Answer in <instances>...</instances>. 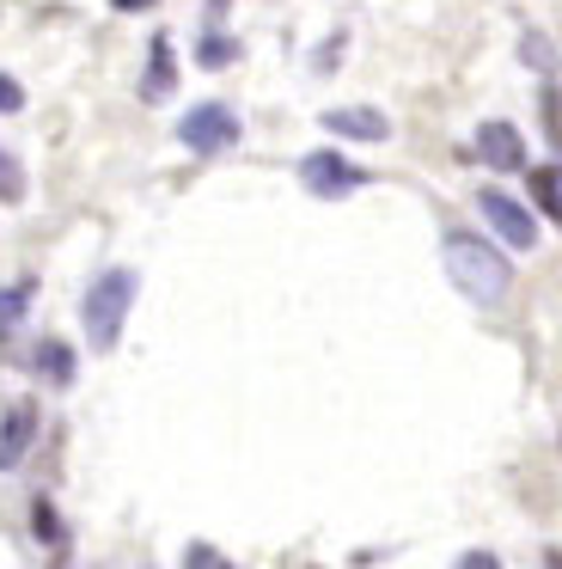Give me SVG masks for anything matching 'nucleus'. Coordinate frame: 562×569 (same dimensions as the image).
<instances>
[{"label": "nucleus", "instance_id": "obj_9", "mask_svg": "<svg viewBox=\"0 0 562 569\" xmlns=\"http://www.w3.org/2000/svg\"><path fill=\"white\" fill-rule=\"evenodd\" d=\"M171 92V38H153V50H147V74H141V99L159 104Z\"/></svg>", "mask_w": 562, "mask_h": 569}, {"label": "nucleus", "instance_id": "obj_17", "mask_svg": "<svg viewBox=\"0 0 562 569\" xmlns=\"http://www.w3.org/2000/svg\"><path fill=\"white\" fill-rule=\"evenodd\" d=\"M452 569H501V557H495V551H464Z\"/></svg>", "mask_w": 562, "mask_h": 569}, {"label": "nucleus", "instance_id": "obj_2", "mask_svg": "<svg viewBox=\"0 0 562 569\" xmlns=\"http://www.w3.org/2000/svg\"><path fill=\"white\" fill-rule=\"evenodd\" d=\"M134 295H141V276H134V270H104L80 295V325H86V343H92L98 356H104V349H117L122 319H129Z\"/></svg>", "mask_w": 562, "mask_h": 569}, {"label": "nucleus", "instance_id": "obj_1", "mask_svg": "<svg viewBox=\"0 0 562 569\" xmlns=\"http://www.w3.org/2000/svg\"><path fill=\"white\" fill-rule=\"evenodd\" d=\"M440 263H446L452 288H459L471 307H501L513 288V263L501 258L489 239L464 233V227H446V239H440Z\"/></svg>", "mask_w": 562, "mask_h": 569}, {"label": "nucleus", "instance_id": "obj_11", "mask_svg": "<svg viewBox=\"0 0 562 569\" xmlns=\"http://www.w3.org/2000/svg\"><path fill=\"white\" fill-rule=\"evenodd\" d=\"M37 300V282H12V288H0V337H12L19 331V319H24V307Z\"/></svg>", "mask_w": 562, "mask_h": 569}, {"label": "nucleus", "instance_id": "obj_4", "mask_svg": "<svg viewBox=\"0 0 562 569\" xmlns=\"http://www.w3.org/2000/svg\"><path fill=\"white\" fill-rule=\"evenodd\" d=\"M476 214H483L489 233L508 239L513 251H532L538 246V214L525 209L520 197H508V190H476Z\"/></svg>", "mask_w": 562, "mask_h": 569}, {"label": "nucleus", "instance_id": "obj_13", "mask_svg": "<svg viewBox=\"0 0 562 569\" xmlns=\"http://www.w3.org/2000/svg\"><path fill=\"white\" fill-rule=\"evenodd\" d=\"M232 56H239V43H232L227 31H208V38H202V50H195V62H202L208 74H220V68H227Z\"/></svg>", "mask_w": 562, "mask_h": 569}, {"label": "nucleus", "instance_id": "obj_14", "mask_svg": "<svg viewBox=\"0 0 562 569\" xmlns=\"http://www.w3.org/2000/svg\"><path fill=\"white\" fill-rule=\"evenodd\" d=\"M520 56H525V62H532V68H544V74H550V68H556V56H550V50H544V38H538V31H525V43H520Z\"/></svg>", "mask_w": 562, "mask_h": 569}, {"label": "nucleus", "instance_id": "obj_8", "mask_svg": "<svg viewBox=\"0 0 562 569\" xmlns=\"http://www.w3.org/2000/svg\"><path fill=\"white\" fill-rule=\"evenodd\" d=\"M318 123H324V136H337V141H385L391 136L385 117L361 111V104H337V111H324Z\"/></svg>", "mask_w": 562, "mask_h": 569}, {"label": "nucleus", "instance_id": "obj_15", "mask_svg": "<svg viewBox=\"0 0 562 569\" xmlns=\"http://www.w3.org/2000/svg\"><path fill=\"white\" fill-rule=\"evenodd\" d=\"M31 527H37V532H43V539H49V545H61V527H56V508H49V502H43V496H37V508H31Z\"/></svg>", "mask_w": 562, "mask_h": 569}, {"label": "nucleus", "instance_id": "obj_12", "mask_svg": "<svg viewBox=\"0 0 562 569\" xmlns=\"http://www.w3.org/2000/svg\"><path fill=\"white\" fill-rule=\"evenodd\" d=\"M532 197H538V209H544L550 221H562V172L538 166V172H532Z\"/></svg>", "mask_w": 562, "mask_h": 569}, {"label": "nucleus", "instance_id": "obj_19", "mask_svg": "<svg viewBox=\"0 0 562 569\" xmlns=\"http://www.w3.org/2000/svg\"><path fill=\"white\" fill-rule=\"evenodd\" d=\"M117 13H141V7H153V0H110Z\"/></svg>", "mask_w": 562, "mask_h": 569}, {"label": "nucleus", "instance_id": "obj_7", "mask_svg": "<svg viewBox=\"0 0 562 569\" xmlns=\"http://www.w3.org/2000/svg\"><path fill=\"white\" fill-rule=\"evenodd\" d=\"M476 160L495 166V172H525V141L513 123H483L476 129Z\"/></svg>", "mask_w": 562, "mask_h": 569}, {"label": "nucleus", "instance_id": "obj_10", "mask_svg": "<svg viewBox=\"0 0 562 569\" xmlns=\"http://www.w3.org/2000/svg\"><path fill=\"white\" fill-rule=\"evenodd\" d=\"M31 373H43L49 386H68V380H73V356H68V343L43 337V343H37V356H31Z\"/></svg>", "mask_w": 562, "mask_h": 569}, {"label": "nucleus", "instance_id": "obj_5", "mask_svg": "<svg viewBox=\"0 0 562 569\" xmlns=\"http://www.w3.org/2000/svg\"><path fill=\"white\" fill-rule=\"evenodd\" d=\"M300 184L312 190V197L330 202V197H354V190L367 184V172L354 160H342L337 148H318V153H305V160H300Z\"/></svg>", "mask_w": 562, "mask_h": 569}, {"label": "nucleus", "instance_id": "obj_16", "mask_svg": "<svg viewBox=\"0 0 562 569\" xmlns=\"http://www.w3.org/2000/svg\"><path fill=\"white\" fill-rule=\"evenodd\" d=\"M24 111V87L12 74H0V117H19Z\"/></svg>", "mask_w": 562, "mask_h": 569}, {"label": "nucleus", "instance_id": "obj_6", "mask_svg": "<svg viewBox=\"0 0 562 569\" xmlns=\"http://www.w3.org/2000/svg\"><path fill=\"white\" fill-rule=\"evenodd\" d=\"M37 441V398H19V405H7V417H0V471H12L24 453H31Z\"/></svg>", "mask_w": 562, "mask_h": 569}, {"label": "nucleus", "instance_id": "obj_3", "mask_svg": "<svg viewBox=\"0 0 562 569\" xmlns=\"http://www.w3.org/2000/svg\"><path fill=\"white\" fill-rule=\"evenodd\" d=\"M244 136V123H239V111H232V104H220V99H202V104H190V111L178 117V141L190 153H227L232 141Z\"/></svg>", "mask_w": 562, "mask_h": 569}, {"label": "nucleus", "instance_id": "obj_18", "mask_svg": "<svg viewBox=\"0 0 562 569\" xmlns=\"http://www.w3.org/2000/svg\"><path fill=\"white\" fill-rule=\"evenodd\" d=\"M12 184H19V178H12V166H7V153H0V197H19V190H12Z\"/></svg>", "mask_w": 562, "mask_h": 569}]
</instances>
